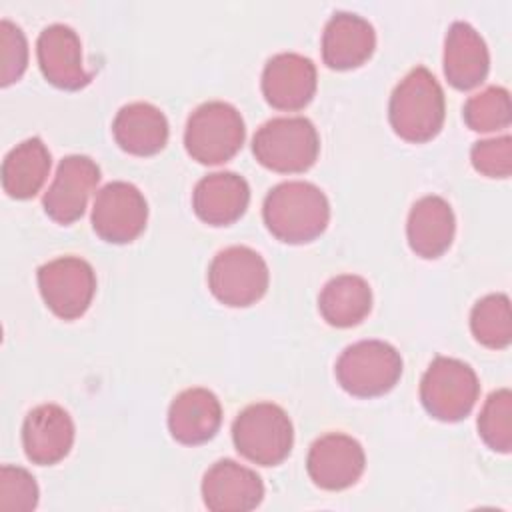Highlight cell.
<instances>
[{"label": "cell", "mask_w": 512, "mask_h": 512, "mask_svg": "<svg viewBox=\"0 0 512 512\" xmlns=\"http://www.w3.org/2000/svg\"><path fill=\"white\" fill-rule=\"evenodd\" d=\"M222 424V406L208 388L182 390L168 408V430L172 438L186 446L212 440Z\"/></svg>", "instance_id": "ac0fdd59"}, {"label": "cell", "mask_w": 512, "mask_h": 512, "mask_svg": "<svg viewBox=\"0 0 512 512\" xmlns=\"http://www.w3.org/2000/svg\"><path fill=\"white\" fill-rule=\"evenodd\" d=\"M470 330L474 338L494 350H502L512 340V314L506 294H488L480 298L470 312Z\"/></svg>", "instance_id": "d4e9b609"}, {"label": "cell", "mask_w": 512, "mask_h": 512, "mask_svg": "<svg viewBox=\"0 0 512 512\" xmlns=\"http://www.w3.org/2000/svg\"><path fill=\"white\" fill-rule=\"evenodd\" d=\"M268 264L248 246L220 250L208 266V288L214 298L232 308L256 304L268 290Z\"/></svg>", "instance_id": "ba28073f"}, {"label": "cell", "mask_w": 512, "mask_h": 512, "mask_svg": "<svg viewBox=\"0 0 512 512\" xmlns=\"http://www.w3.org/2000/svg\"><path fill=\"white\" fill-rule=\"evenodd\" d=\"M470 160L474 170L488 178H508L512 172V138L500 136L476 142Z\"/></svg>", "instance_id": "f546056e"}, {"label": "cell", "mask_w": 512, "mask_h": 512, "mask_svg": "<svg viewBox=\"0 0 512 512\" xmlns=\"http://www.w3.org/2000/svg\"><path fill=\"white\" fill-rule=\"evenodd\" d=\"M232 440L246 460L260 466H276L292 450V420L278 404L256 402L236 416Z\"/></svg>", "instance_id": "277c9868"}, {"label": "cell", "mask_w": 512, "mask_h": 512, "mask_svg": "<svg viewBox=\"0 0 512 512\" xmlns=\"http://www.w3.org/2000/svg\"><path fill=\"white\" fill-rule=\"evenodd\" d=\"M490 70L484 38L468 22H454L444 40V74L456 90L476 88Z\"/></svg>", "instance_id": "44dd1931"}, {"label": "cell", "mask_w": 512, "mask_h": 512, "mask_svg": "<svg viewBox=\"0 0 512 512\" xmlns=\"http://www.w3.org/2000/svg\"><path fill=\"white\" fill-rule=\"evenodd\" d=\"M478 434L494 452L508 454L512 448V392L500 388L492 392L478 416Z\"/></svg>", "instance_id": "4316f807"}, {"label": "cell", "mask_w": 512, "mask_h": 512, "mask_svg": "<svg viewBox=\"0 0 512 512\" xmlns=\"http://www.w3.org/2000/svg\"><path fill=\"white\" fill-rule=\"evenodd\" d=\"M148 220V204L144 194L130 182L106 184L92 206V228L110 244H128L136 240Z\"/></svg>", "instance_id": "30bf717a"}, {"label": "cell", "mask_w": 512, "mask_h": 512, "mask_svg": "<svg viewBox=\"0 0 512 512\" xmlns=\"http://www.w3.org/2000/svg\"><path fill=\"white\" fill-rule=\"evenodd\" d=\"M480 394L476 372L458 358L436 356L420 380L424 410L440 422L466 418Z\"/></svg>", "instance_id": "52a82bcc"}, {"label": "cell", "mask_w": 512, "mask_h": 512, "mask_svg": "<svg viewBox=\"0 0 512 512\" xmlns=\"http://www.w3.org/2000/svg\"><path fill=\"white\" fill-rule=\"evenodd\" d=\"M52 166L46 144L34 136L16 144L2 162V188L10 198L28 200L40 192Z\"/></svg>", "instance_id": "603a6c76"}, {"label": "cell", "mask_w": 512, "mask_h": 512, "mask_svg": "<svg viewBox=\"0 0 512 512\" xmlns=\"http://www.w3.org/2000/svg\"><path fill=\"white\" fill-rule=\"evenodd\" d=\"M250 186L236 172H214L204 176L192 192L196 216L210 226H230L246 212Z\"/></svg>", "instance_id": "d6986e66"}, {"label": "cell", "mask_w": 512, "mask_h": 512, "mask_svg": "<svg viewBox=\"0 0 512 512\" xmlns=\"http://www.w3.org/2000/svg\"><path fill=\"white\" fill-rule=\"evenodd\" d=\"M264 224L286 244L316 240L330 222V202L312 182L290 180L274 186L262 204Z\"/></svg>", "instance_id": "6da1fadb"}, {"label": "cell", "mask_w": 512, "mask_h": 512, "mask_svg": "<svg viewBox=\"0 0 512 512\" xmlns=\"http://www.w3.org/2000/svg\"><path fill=\"white\" fill-rule=\"evenodd\" d=\"M116 144L134 156L158 154L168 142V120L150 102H132L116 112L112 122Z\"/></svg>", "instance_id": "7402d4cb"}, {"label": "cell", "mask_w": 512, "mask_h": 512, "mask_svg": "<svg viewBox=\"0 0 512 512\" xmlns=\"http://www.w3.org/2000/svg\"><path fill=\"white\" fill-rule=\"evenodd\" d=\"M366 468L364 448L348 434L330 432L312 442L306 458L308 476L322 490H344L356 484Z\"/></svg>", "instance_id": "7c38bea8"}, {"label": "cell", "mask_w": 512, "mask_h": 512, "mask_svg": "<svg viewBox=\"0 0 512 512\" xmlns=\"http://www.w3.org/2000/svg\"><path fill=\"white\" fill-rule=\"evenodd\" d=\"M444 116L446 102L442 86L428 68H412L390 96L388 120L392 130L406 142L422 144L442 130Z\"/></svg>", "instance_id": "7a4b0ae2"}, {"label": "cell", "mask_w": 512, "mask_h": 512, "mask_svg": "<svg viewBox=\"0 0 512 512\" xmlns=\"http://www.w3.org/2000/svg\"><path fill=\"white\" fill-rule=\"evenodd\" d=\"M462 114L466 126L474 132H494L508 128L512 116L510 94L502 86H488L466 100Z\"/></svg>", "instance_id": "484cf974"}, {"label": "cell", "mask_w": 512, "mask_h": 512, "mask_svg": "<svg viewBox=\"0 0 512 512\" xmlns=\"http://www.w3.org/2000/svg\"><path fill=\"white\" fill-rule=\"evenodd\" d=\"M334 374L352 396L374 398L390 392L402 376L400 352L382 340H360L342 350Z\"/></svg>", "instance_id": "8992f818"}, {"label": "cell", "mask_w": 512, "mask_h": 512, "mask_svg": "<svg viewBox=\"0 0 512 512\" xmlns=\"http://www.w3.org/2000/svg\"><path fill=\"white\" fill-rule=\"evenodd\" d=\"M100 182L98 164L84 154H70L60 160L56 176L44 192V212L58 224L76 222Z\"/></svg>", "instance_id": "8fae6325"}, {"label": "cell", "mask_w": 512, "mask_h": 512, "mask_svg": "<svg viewBox=\"0 0 512 512\" xmlns=\"http://www.w3.org/2000/svg\"><path fill=\"white\" fill-rule=\"evenodd\" d=\"M318 310L330 326H356L372 310L370 284L358 274L334 276L324 284L318 296Z\"/></svg>", "instance_id": "cb8c5ba5"}, {"label": "cell", "mask_w": 512, "mask_h": 512, "mask_svg": "<svg viewBox=\"0 0 512 512\" xmlns=\"http://www.w3.org/2000/svg\"><path fill=\"white\" fill-rule=\"evenodd\" d=\"M316 92V66L296 52L272 56L262 72V94L272 108L294 112L310 104Z\"/></svg>", "instance_id": "4fadbf2b"}, {"label": "cell", "mask_w": 512, "mask_h": 512, "mask_svg": "<svg viewBox=\"0 0 512 512\" xmlns=\"http://www.w3.org/2000/svg\"><path fill=\"white\" fill-rule=\"evenodd\" d=\"M38 484L34 476L20 466L4 464L0 468V510L30 512L38 504Z\"/></svg>", "instance_id": "83f0119b"}, {"label": "cell", "mask_w": 512, "mask_h": 512, "mask_svg": "<svg viewBox=\"0 0 512 512\" xmlns=\"http://www.w3.org/2000/svg\"><path fill=\"white\" fill-rule=\"evenodd\" d=\"M36 276L46 306L58 318L76 320L90 308L96 292V274L84 258H54L42 264Z\"/></svg>", "instance_id": "9c48e42d"}, {"label": "cell", "mask_w": 512, "mask_h": 512, "mask_svg": "<svg viewBox=\"0 0 512 512\" xmlns=\"http://www.w3.org/2000/svg\"><path fill=\"white\" fill-rule=\"evenodd\" d=\"M320 152V138L314 124L304 116H282L264 122L252 138L256 160L280 174L308 170Z\"/></svg>", "instance_id": "3957f363"}, {"label": "cell", "mask_w": 512, "mask_h": 512, "mask_svg": "<svg viewBox=\"0 0 512 512\" xmlns=\"http://www.w3.org/2000/svg\"><path fill=\"white\" fill-rule=\"evenodd\" d=\"M36 56L44 78L56 88L80 90L92 80L82 64L80 38L66 24H50L40 32Z\"/></svg>", "instance_id": "5bb4252c"}, {"label": "cell", "mask_w": 512, "mask_h": 512, "mask_svg": "<svg viewBox=\"0 0 512 512\" xmlns=\"http://www.w3.org/2000/svg\"><path fill=\"white\" fill-rule=\"evenodd\" d=\"M246 136L242 114L228 102L200 104L186 122V152L200 164H222L236 156Z\"/></svg>", "instance_id": "5b68a950"}, {"label": "cell", "mask_w": 512, "mask_h": 512, "mask_svg": "<svg viewBox=\"0 0 512 512\" xmlns=\"http://www.w3.org/2000/svg\"><path fill=\"white\" fill-rule=\"evenodd\" d=\"M74 444V422L58 404H40L22 424L24 454L32 464L52 466L64 460Z\"/></svg>", "instance_id": "9a60e30c"}, {"label": "cell", "mask_w": 512, "mask_h": 512, "mask_svg": "<svg viewBox=\"0 0 512 512\" xmlns=\"http://www.w3.org/2000/svg\"><path fill=\"white\" fill-rule=\"evenodd\" d=\"M376 48L372 24L352 12H336L322 32V60L332 70L362 66Z\"/></svg>", "instance_id": "e0dca14e"}, {"label": "cell", "mask_w": 512, "mask_h": 512, "mask_svg": "<svg viewBox=\"0 0 512 512\" xmlns=\"http://www.w3.org/2000/svg\"><path fill=\"white\" fill-rule=\"evenodd\" d=\"M28 66V42L20 26L10 20L0 22V84L10 86L20 80Z\"/></svg>", "instance_id": "f1b7e54d"}, {"label": "cell", "mask_w": 512, "mask_h": 512, "mask_svg": "<svg viewBox=\"0 0 512 512\" xmlns=\"http://www.w3.org/2000/svg\"><path fill=\"white\" fill-rule=\"evenodd\" d=\"M264 498L260 476L234 460L214 462L202 478V500L214 512H248Z\"/></svg>", "instance_id": "2e32d148"}, {"label": "cell", "mask_w": 512, "mask_h": 512, "mask_svg": "<svg viewBox=\"0 0 512 512\" xmlns=\"http://www.w3.org/2000/svg\"><path fill=\"white\" fill-rule=\"evenodd\" d=\"M456 218L452 206L436 194L414 202L406 222V236L412 252L422 258H440L452 244Z\"/></svg>", "instance_id": "ffe728a7"}]
</instances>
